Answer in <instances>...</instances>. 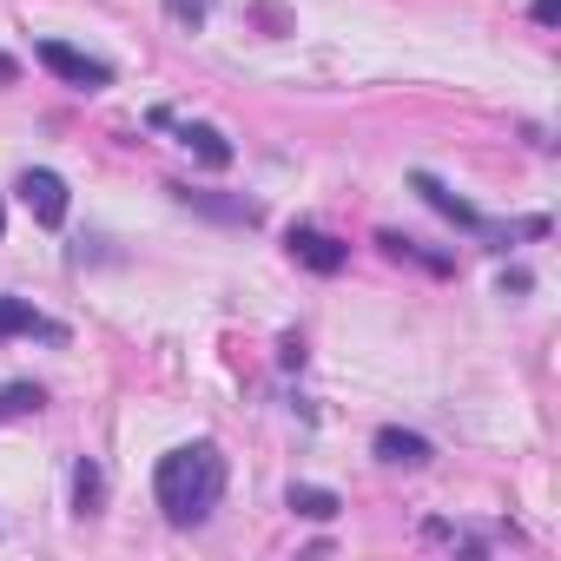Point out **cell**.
<instances>
[{"mask_svg": "<svg viewBox=\"0 0 561 561\" xmlns=\"http://www.w3.org/2000/svg\"><path fill=\"white\" fill-rule=\"evenodd\" d=\"M172 192H179V205L211 211V218H225V225H257V205H251V198H218V192H198V185H172Z\"/></svg>", "mask_w": 561, "mask_h": 561, "instance_id": "7", "label": "cell"}, {"mask_svg": "<svg viewBox=\"0 0 561 561\" xmlns=\"http://www.w3.org/2000/svg\"><path fill=\"white\" fill-rule=\"evenodd\" d=\"M285 502H291L298 515H311V522H331V515L344 508V502H337L331 489H311V482H291V495H285Z\"/></svg>", "mask_w": 561, "mask_h": 561, "instance_id": "10", "label": "cell"}, {"mask_svg": "<svg viewBox=\"0 0 561 561\" xmlns=\"http://www.w3.org/2000/svg\"><path fill=\"white\" fill-rule=\"evenodd\" d=\"M152 126H172V133H179V146H185L198 165H211V172H225V165H231V139H225L218 126H205V119H172V113H152Z\"/></svg>", "mask_w": 561, "mask_h": 561, "instance_id": "5", "label": "cell"}, {"mask_svg": "<svg viewBox=\"0 0 561 561\" xmlns=\"http://www.w3.org/2000/svg\"><path fill=\"white\" fill-rule=\"evenodd\" d=\"M165 14H172L179 27H205V14H211V0H165Z\"/></svg>", "mask_w": 561, "mask_h": 561, "instance_id": "13", "label": "cell"}, {"mask_svg": "<svg viewBox=\"0 0 561 561\" xmlns=\"http://www.w3.org/2000/svg\"><path fill=\"white\" fill-rule=\"evenodd\" d=\"M152 495H159V508L179 528H198L218 508V495H225V456H218V443H179V449H165L159 469H152Z\"/></svg>", "mask_w": 561, "mask_h": 561, "instance_id": "1", "label": "cell"}, {"mask_svg": "<svg viewBox=\"0 0 561 561\" xmlns=\"http://www.w3.org/2000/svg\"><path fill=\"white\" fill-rule=\"evenodd\" d=\"M41 403H47L41 383H8V390H0V416H27V410H41Z\"/></svg>", "mask_w": 561, "mask_h": 561, "instance_id": "12", "label": "cell"}, {"mask_svg": "<svg viewBox=\"0 0 561 561\" xmlns=\"http://www.w3.org/2000/svg\"><path fill=\"white\" fill-rule=\"evenodd\" d=\"M377 456H383L390 469H423V462H430L436 449H430V443H423L416 430H377Z\"/></svg>", "mask_w": 561, "mask_h": 561, "instance_id": "8", "label": "cell"}, {"mask_svg": "<svg viewBox=\"0 0 561 561\" xmlns=\"http://www.w3.org/2000/svg\"><path fill=\"white\" fill-rule=\"evenodd\" d=\"M0 231H8V211H0Z\"/></svg>", "mask_w": 561, "mask_h": 561, "instance_id": "16", "label": "cell"}, {"mask_svg": "<svg viewBox=\"0 0 561 561\" xmlns=\"http://www.w3.org/2000/svg\"><path fill=\"white\" fill-rule=\"evenodd\" d=\"M377 244H383V251H390L397 264H423L430 277H449V271H456V257H443V251H423L416 238H397V231H383Z\"/></svg>", "mask_w": 561, "mask_h": 561, "instance_id": "9", "label": "cell"}, {"mask_svg": "<svg viewBox=\"0 0 561 561\" xmlns=\"http://www.w3.org/2000/svg\"><path fill=\"white\" fill-rule=\"evenodd\" d=\"M528 14H535V27H554L561 21V0H528Z\"/></svg>", "mask_w": 561, "mask_h": 561, "instance_id": "14", "label": "cell"}, {"mask_svg": "<svg viewBox=\"0 0 561 561\" xmlns=\"http://www.w3.org/2000/svg\"><path fill=\"white\" fill-rule=\"evenodd\" d=\"M73 502H80V515H100V502H106L100 462H80V469H73Z\"/></svg>", "mask_w": 561, "mask_h": 561, "instance_id": "11", "label": "cell"}, {"mask_svg": "<svg viewBox=\"0 0 561 561\" xmlns=\"http://www.w3.org/2000/svg\"><path fill=\"white\" fill-rule=\"evenodd\" d=\"M14 80H21V60H14V54H0V87H14Z\"/></svg>", "mask_w": 561, "mask_h": 561, "instance_id": "15", "label": "cell"}, {"mask_svg": "<svg viewBox=\"0 0 561 561\" xmlns=\"http://www.w3.org/2000/svg\"><path fill=\"white\" fill-rule=\"evenodd\" d=\"M14 192H21V205L34 211V225H47V231H54V225H67V205H73V198H67V179H60V172L27 165Z\"/></svg>", "mask_w": 561, "mask_h": 561, "instance_id": "3", "label": "cell"}, {"mask_svg": "<svg viewBox=\"0 0 561 561\" xmlns=\"http://www.w3.org/2000/svg\"><path fill=\"white\" fill-rule=\"evenodd\" d=\"M285 251H291V264H305V271H318V277H337V271L351 264V244L331 238V231H318V225H291Z\"/></svg>", "mask_w": 561, "mask_h": 561, "instance_id": "4", "label": "cell"}, {"mask_svg": "<svg viewBox=\"0 0 561 561\" xmlns=\"http://www.w3.org/2000/svg\"><path fill=\"white\" fill-rule=\"evenodd\" d=\"M41 67H47L54 80L80 87V93L113 87V67H106V60H93V54H80V47H67V41H41Z\"/></svg>", "mask_w": 561, "mask_h": 561, "instance_id": "2", "label": "cell"}, {"mask_svg": "<svg viewBox=\"0 0 561 561\" xmlns=\"http://www.w3.org/2000/svg\"><path fill=\"white\" fill-rule=\"evenodd\" d=\"M0 337H47V344H67V324H54V318L34 311L27 298H0Z\"/></svg>", "mask_w": 561, "mask_h": 561, "instance_id": "6", "label": "cell"}]
</instances>
